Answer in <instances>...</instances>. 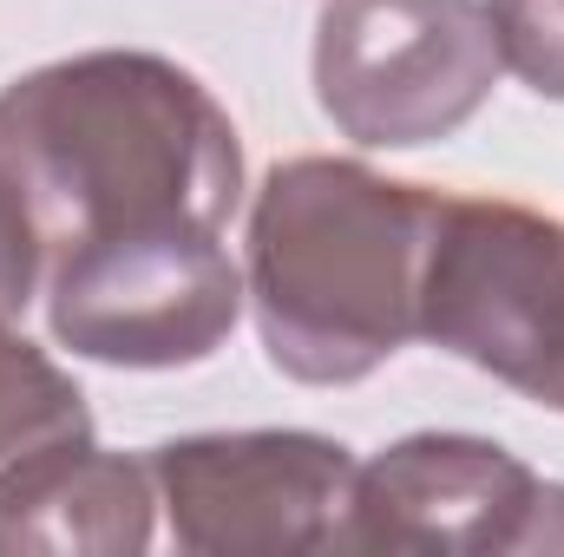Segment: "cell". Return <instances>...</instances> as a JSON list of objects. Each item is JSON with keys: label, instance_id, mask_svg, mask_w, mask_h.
<instances>
[{"label": "cell", "instance_id": "6da1fadb", "mask_svg": "<svg viewBox=\"0 0 564 557\" xmlns=\"http://www.w3.org/2000/svg\"><path fill=\"white\" fill-rule=\"evenodd\" d=\"M0 177L59 263L126 230H224L243 204V139L177 59L99 46L0 86Z\"/></svg>", "mask_w": 564, "mask_h": 557}, {"label": "cell", "instance_id": "8fae6325", "mask_svg": "<svg viewBox=\"0 0 564 557\" xmlns=\"http://www.w3.org/2000/svg\"><path fill=\"white\" fill-rule=\"evenodd\" d=\"M46 282V243L20 204V190L0 177V321H20L26 302L40 295Z\"/></svg>", "mask_w": 564, "mask_h": 557}, {"label": "cell", "instance_id": "9c48e42d", "mask_svg": "<svg viewBox=\"0 0 564 557\" xmlns=\"http://www.w3.org/2000/svg\"><path fill=\"white\" fill-rule=\"evenodd\" d=\"M86 439H93V407L79 381L46 348L13 335V321H0V485Z\"/></svg>", "mask_w": 564, "mask_h": 557}, {"label": "cell", "instance_id": "52a82bcc", "mask_svg": "<svg viewBox=\"0 0 564 557\" xmlns=\"http://www.w3.org/2000/svg\"><path fill=\"white\" fill-rule=\"evenodd\" d=\"M545 479L479 433H408L355 472L341 551L499 557L532 551Z\"/></svg>", "mask_w": 564, "mask_h": 557}, {"label": "cell", "instance_id": "5b68a950", "mask_svg": "<svg viewBox=\"0 0 564 557\" xmlns=\"http://www.w3.org/2000/svg\"><path fill=\"white\" fill-rule=\"evenodd\" d=\"M421 341L539 401L564 341V217L512 197H440Z\"/></svg>", "mask_w": 564, "mask_h": 557}, {"label": "cell", "instance_id": "7c38bea8", "mask_svg": "<svg viewBox=\"0 0 564 557\" xmlns=\"http://www.w3.org/2000/svg\"><path fill=\"white\" fill-rule=\"evenodd\" d=\"M539 407H552V414H564V341H558V361H552L545 387H539Z\"/></svg>", "mask_w": 564, "mask_h": 557}, {"label": "cell", "instance_id": "30bf717a", "mask_svg": "<svg viewBox=\"0 0 564 557\" xmlns=\"http://www.w3.org/2000/svg\"><path fill=\"white\" fill-rule=\"evenodd\" d=\"M506 73H519L539 99H564V0H486Z\"/></svg>", "mask_w": 564, "mask_h": 557}, {"label": "cell", "instance_id": "7a4b0ae2", "mask_svg": "<svg viewBox=\"0 0 564 557\" xmlns=\"http://www.w3.org/2000/svg\"><path fill=\"white\" fill-rule=\"evenodd\" d=\"M440 197L361 157H282L257 184L243 288L276 374L355 387L421 341Z\"/></svg>", "mask_w": 564, "mask_h": 557}, {"label": "cell", "instance_id": "8992f818", "mask_svg": "<svg viewBox=\"0 0 564 557\" xmlns=\"http://www.w3.org/2000/svg\"><path fill=\"white\" fill-rule=\"evenodd\" d=\"M158 512L191 557H308L341 551L361 459L302 426L184 433L144 452Z\"/></svg>", "mask_w": 564, "mask_h": 557}, {"label": "cell", "instance_id": "3957f363", "mask_svg": "<svg viewBox=\"0 0 564 557\" xmlns=\"http://www.w3.org/2000/svg\"><path fill=\"white\" fill-rule=\"evenodd\" d=\"M506 73L486 0H328L315 99L341 139L421 151L466 132Z\"/></svg>", "mask_w": 564, "mask_h": 557}, {"label": "cell", "instance_id": "277c9868", "mask_svg": "<svg viewBox=\"0 0 564 557\" xmlns=\"http://www.w3.org/2000/svg\"><path fill=\"white\" fill-rule=\"evenodd\" d=\"M250 288L224 230H126L46 263V328L99 368L164 374L210 361Z\"/></svg>", "mask_w": 564, "mask_h": 557}, {"label": "cell", "instance_id": "ba28073f", "mask_svg": "<svg viewBox=\"0 0 564 557\" xmlns=\"http://www.w3.org/2000/svg\"><path fill=\"white\" fill-rule=\"evenodd\" d=\"M158 532L151 459L66 446L0 485V557H139Z\"/></svg>", "mask_w": 564, "mask_h": 557}]
</instances>
